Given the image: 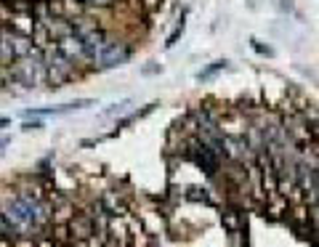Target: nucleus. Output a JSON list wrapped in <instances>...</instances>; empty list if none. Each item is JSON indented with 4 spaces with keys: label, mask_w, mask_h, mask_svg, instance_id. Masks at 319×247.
Instances as JSON below:
<instances>
[{
    "label": "nucleus",
    "mask_w": 319,
    "mask_h": 247,
    "mask_svg": "<svg viewBox=\"0 0 319 247\" xmlns=\"http://www.w3.org/2000/svg\"><path fill=\"white\" fill-rule=\"evenodd\" d=\"M45 69H48V83L53 88H59L61 83H67L74 77V72H77V61L69 59L67 53H64L59 45H51V48H45Z\"/></svg>",
    "instance_id": "20e7f679"
},
{
    "label": "nucleus",
    "mask_w": 319,
    "mask_h": 247,
    "mask_svg": "<svg viewBox=\"0 0 319 247\" xmlns=\"http://www.w3.org/2000/svg\"><path fill=\"white\" fill-rule=\"evenodd\" d=\"M197 136H200L202 144H208L215 154H223V151H226V138H223L221 122L215 120L208 109L197 112Z\"/></svg>",
    "instance_id": "39448f33"
},
{
    "label": "nucleus",
    "mask_w": 319,
    "mask_h": 247,
    "mask_svg": "<svg viewBox=\"0 0 319 247\" xmlns=\"http://www.w3.org/2000/svg\"><path fill=\"white\" fill-rule=\"evenodd\" d=\"M86 6H93V8H107V6H115L117 0H83Z\"/></svg>",
    "instance_id": "9b49d317"
},
{
    "label": "nucleus",
    "mask_w": 319,
    "mask_h": 247,
    "mask_svg": "<svg viewBox=\"0 0 319 247\" xmlns=\"http://www.w3.org/2000/svg\"><path fill=\"white\" fill-rule=\"evenodd\" d=\"M8 125H11V120H8L6 115H0V130H3V128H8Z\"/></svg>",
    "instance_id": "f8f14e48"
},
{
    "label": "nucleus",
    "mask_w": 319,
    "mask_h": 247,
    "mask_svg": "<svg viewBox=\"0 0 319 247\" xmlns=\"http://www.w3.org/2000/svg\"><path fill=\"white\" fill-rule=\"evenodd\" d=\"M35 51L32 35L19 32V30H3L0 32V61L3 64H14L24 56H30Z\"/></svg>",
    "instance_id": "7ed1b4c3"
},
{
    "label": "nucleus",
    "mask_w": 319,
    "mask_h": 247,
    "mask_svg": "<svg viewBox=\"0 0 319 247\" xmlns=\"http://www.w3.org/2000/svg\"><path fill=\"white\" fill-rule=\"evenodd\" d=\"M3 215L14 223L16 231H22V229H40V226L48 221V207H45L40 199L30 197V194H19L14 199H8Z\"/></svg>",
    "instance_id": "f257e3e1"
},
{
    "label": "nucleus",
    "mask_w": 319,
    "mask_h": 247,
    "mask_svg": "<svg viewBox=\"0 0 319 247\" xmlns=\"http://www.w3.org/2000/svg\"><path fill=\"white\" fill-rule=\"evenodd\" d=\"M11 80L16 85H24L27 91L37 88V85L48 83V69H45V53L40 48H35L30 56L19 59L11 64Z\"/></svg>",
    "instance_id": "f03ea898"
},
{
    "label": "nucleus",
    "mask_w": 319,
    "mask_h": 247,
    "mask_svg": "<svg viewBox=\"0 0 319 247\" xmlns=\"http://www.w3.org/2000/svg\"><path fill=\"white\" fill-rule=\"evenodd\" d=\"M43 128H45V125H43L40 120H27L24 125H22V130H24V133H32V130H43Z\"/></svg>",
    "instance_id": "9d476101"
},
{
    "label": "nucleus",
    "mask_w": 319,
    "mask_h": 247,
    "mask_svg": "<svg viewBox=\"0 0 319 247\" xmlns=\"http://www.w3.org/2000/svg\"><path fill=\"white\" fill-rule=\"evenodd\" d=\"M221 69H226V61H213L210 66H205L202 72H197V80H200V83H202V80H210L213 74L221 72Z\"/></svg>",
    "instance_id": "6e6552de"
},
{
    "label": "nucleus",
    "mask_w": 319,
    "mask_h": 247,
    "mask_svg": "<svg viewBox=\"0 0 319 247\" xmlns=\"http://www.w3.org/2000/svg\"><path fill=\"white\" fill-rule=\"evenodd\" d=\"M86 107H93L91 99H77L72 104H61V107H40V109H24V117H45V115H67L72 109H86Z\"/></svg>",
    "instance_id": "0eeeda50"
},
{
    "label": "nucleus",
    "mask_w": 319,
    "mask_h": 247,
    "mask_svg": "<svg viewBox=\"0 0 319 247\" xmlns=\"http://www.w3.org/2000/svg\"><path fill=\"white\" fill-rule=\"evenodd\" d=\"M3 146H8V138H0V149H3Z\"/></svg>",
    "instance_id": "ddd939ff"
},
{
    "label": "nucleus",
    "mask_w": 319,
    "mask_h": 247,
    "mask_svg": "<svg viewBox=\"0 0 319 247\" xmlns=\"http://www.w3.org/2000/svg\"><path fill=\"white\" fill-rule=\"evenodd\" d=\"M130 53H133V48H130L125 40H120V37H109L107 48L101 51V56L93 64H99V69H115V66H123L130 59Z\"/></svg>",
    "instance_id": "423d86ee"
},
{
    "label": "nucleus",
    "mask_w": 319,
    "mask_h": 247,
    "mask_svg": "<svg viewBox=\"0 0 319 247\" xmlns=\"http://www.w3.org/2000/svg\"><path fill=\"white\" fill-rule=\"evenodd\" d=\"M250 45H253V51L261 53V56H274V48H271V45H264L261 40H256V37L250 40Z\"/></svg>",
    "instance_id": "1a4fd4ad"
}]
</instances>
